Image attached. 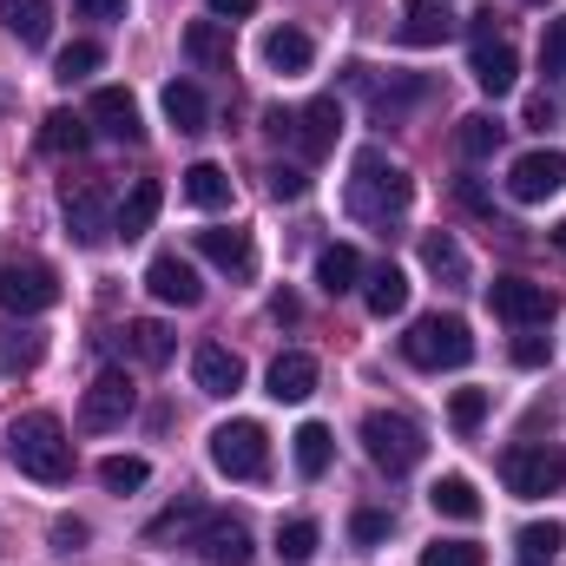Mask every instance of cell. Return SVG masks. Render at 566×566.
<instances>
[{
  "instance_id": "obj_20",
  "label": "cell",
  "mask_w": 566,
  "mask_h": 566,
  "mask_svg": "<svg viewBox=\"0 0 566 566\" xmlns=\"http://www.w3.org/2000/svg\"><path fill=\"white\" fill-rule=\"evenodd\" d=\"M0 27L20 46H46L53 40V0H0Z\"/></svg>"
},
{
  "instance_id": "obj_32",
  "label": "cell",
  "mask_w": 566,
  "mask_h": 566,
  "mask_svg": "<svg viewBox=\"0 0 566 566\" xmlns=\"http://www.w3.org/2000/svg\"><path fill=\"white\" fill-rule=\"evenodd\" d=\"M290 441H296V474H303V481H323V474H329V454H336L329 428H323V422H303Z\"/></svg>"
},
{
  "instance_id": "obj_48",
  "label": "cell",
  "mask_w": 566,
  "mask_h": 566,
  "mask_svg": "<svg viewBox=\"0 0 566 566\" xmlns=\"http://www.w3.org/2000/svg\"><path fill=\"white\" fill-rule=\"evenodd\" d=\"M547 119H560V99H554V93H534V99H527V126L547 133Z\"/></svg>"
},
{
  "instance_id": "obj_40",
  "label": "cell",
  "mask_w": 566,
  "mask_h": 566,
  "mask_svg": "<svg viewBox=\"0 0 566 566\" xmlns=\"http://www.w3.org/2000/svg\"><path fill=\"white\" fill-rule=\"evenodd\" d=\"M422 566H488V547H474V541H434V547H422Z\"/></svg>"
},
{
  "instance_id": "obj_14",
  "label": "cell",
  "mask_w": 566,
  "mask_h": 566,
  "mask_svg": "<svg viewBox=\"0 0 566 566\" xmlns=\"http://www.w3.org/2000/svg\"><path fill=\"white\" fill-rule=\"evenodd\" d=\"M86 119H93L106 139H119V145H139V139H145L139 99H133L126 86H99V93H93V106H86Z\"/></svg>"
},
{
  "instance_id": "obj_12",
  "label": "cell",
  "mask_w": 566,
  "mask_h": 566,
  "mask_svg": "<svg viewBox=\"0 0 566 566\" xmlns=\"http://www.w3.org/2000/svg\"><path fill=\"white\" fill-rule=\"evenodd\" d=\"M566 185V151H521L514 158V171H507V191H514V205H547L554 191Z\"/></svg>"
},
{
  "instance_id": "obj_7",
  "label": "cell",
  "mask_w": 566,
  "mask_h": 566,
  "mask_svg": "<svg viewBox=\"0 0 566 566\" xmlns=\"http://www.w3.org/2000/svg\"><path fill=\"white\" fill-rule=\"evenodd\" d=\"M53 303H60L53 264H40V258H7V264H0V310H7V316H40V310H53Z\"/></svg>"
},
{
  "instance_id": "obj_45",
  "label": "cell",
  "mask_w": 566,
  "mask_h": 566,
  "mask_svg": "<svg viewBox=\"0 0 566 566\" xmlns=\"http://www.w3.org/2000/svg\"><path fill=\"white\" fill-rule=\"evenodd\" d=\"M264 178H271V198H283V205H296V198L310 191V178H303V165H271Z\"/></svg>"
},
{
  "instance_id": "obj_6",
  "label": "cell",
  "mask_w": 566,
  "mask_h": 566,
  "mask_svg": "<svg viewBox=\"0 0 566 566\" xmlns=\"http://www.w3.org/2000/svg\"><path fill=\"white\" fill-rule=\"evenodd\" d=\"M501 481L514 501H547L566 488V448H541V441H521L501 454Z\"/></svg>"
},
{
  "instance_id": "obj_51",
  "label": "cell",
  "mask_w": 566,
  "mask_h": 566,
  "mask_svg": "<svg viewBox=\"0 0 566 566\" xmlns=\"http://www.w3.org/2000/svg\"><path fill=\"white\" fill-rule=\"evenodd\" d=\"M271 316H277V323H296V296H290V290H283V296H271Z\"/></svg>"
},
{
  "instance_id": "obj_43",
  "label": "cell",
  "mask_w": 566,
  "mask_h": 566,
  "mask_svg": "<svg viewBox=\"0 0 566 566\" xmlns=\"http://www.w3.org/2000/svg\"><path fill=\"white\" fill-rule=\"evenodd\" d=\"M541 73H554V80L566 73V13H554L541 33Z\"/></svg>"
},
{
  "instance_id": "obj_44",
  "label": "cell",
  "mask_w": 566,
  "mask_h": 566,
  "mask_svg": "<svg viewBox=\"0 0 566 566\" xmlns=\"http://www.w3.org/2000/svg\"><path fill=\"white\" fill-rule=\"evenodd\" d=\"M349 541H356V547H382V541H389V514H382V507H356Z\"/></svg>"
},
{
  "instance_id": "obj_39",
  "label": "cell",
  "mask_w": 566,
  "mask_h": 566,
  "mask_svg": "<svg viewBox=\"0 0 566 566\" xmlns=\"http://www.w3.org/2000/svg\"><path fill=\"white\" fill-rule=\"evenodd\" d=\"M560 547H566L560 521H534V527H521V560H554Z\"/></svg>"
},
{
  "instance_id": "obj_3",
  "label": "cell",
  "mask_w": 566,
  "mask_h": 566,
  "mask_svg": "<svg viewBox=\"0 0 566 566\" xmlns=\"http://www.w3.org/2000/svg\"><path fill=\"white\" fill-rule=\"evenodd\" d=\"M402 356L416 363V369H461L468 356H474V329L461 323V316H416L409 323V336H402Z\"/></svg>"
},
{
  "instance_id": "obj_2",
  "label": "cell",
  "mask_w": 566,
  "mask_h": 566,
  "mask_svg": "<svg viewBox=\"0 0 566 566\" xmlns=\"http://www.w3.org/2000/svg\"><path fill=\"white\" fill-rule=\"evenodd\" d=\"M7 454L40 488H66L73 481V441H66L60 416H46V409H33V416H20V422L7 428Z\"/></svg>"
},
{
  "instance_id": "obj_34",
  "label": "cell",
  "mask_w": 566,
  "mask_h": 566,
  "mask_svg": "<svg viewBox=\"0 0 566 566\" xmlns=\"http://www.w3.org/2000/svg\"><path fill=\"white\" fill-rule=\"evenodd\" d=\"M501 133H507V126H501L494 113H468V119L454 126V151H461V158H494Z\"/></svg>"
},
{
  "instance_id": "obj_42",
  "label": "cell",
  "mask_w": 566,
  "mask_h": 566,
  "mask_svg": "<svg viewBox=\"0 0 566 566\" xmlns=\"http://www.w3.org/2000/svg\"><path fill=\"white\" fill-rule=\"evenodd\" d=\"M198 521H205V507H198V501H178V507H165V514L145 527V541H171L178 527H198Z\"/></svg>"
},
{
  "instance_id": "obj_38",
  "label": "cell",
  "mask_w": 566,
  "mask_h": 566,
  "mask_svg": "<svg viewBox=\"0 0 566 566\" xmlns=\"http://www.w3.org/2000/svg\"><path fill=\"white\" fill-rule=\"evenodd\" d=\"M316 547H323V527H316V521H283V527H277V554H283V560L303 566Z\"/></svg>"
},
{
  "instance_id": "obj_33",
  "label": "cell",
  "mask_w": 566,
  "mask_h": 566,
  "mask_svg": "<svg viewBox=\"0 0 566 566\" xmlns=\"http://www.w3.org/2000/svg\"><path fill=\"white\" fill-rule=\"evenodd\" d=\"M165 119H171L178 133H205L211 106H205V93H198L191 80H171V86H165Z\"/></svg>"
},
{
  "instance_id": "obj_30",
  "label": "cell",
  "mask_w": 566,
  "mask_h": 566,
  "mask_svg": "<svg viewBox=\"0 0 566 566\" xmlns=\"http://www.w3.org/2000/svg\"><path fill=\"white\" fill-rule=\"evenodd\" d=\"M363 303H369V316H402L409 310V277L396 264H376L369 283H363Z\"/></svg>"
},
{
  "instance_id": "obj_10",
  "label": "cell",
  "mask_w": 566,
  "mask_h": 566,
  "mask_svg": "<svg viewBox=\"0 0 566 566\" xmlns=\"http://www.w3.org/2000/svg\"><path fill=\"white\" fill-rule=\"evenodd\" d=\"M133 382H126V369H99L93 376V389L80 396V428H93V434H113V428H126L133 416Z\"/></svg>"
},
{
  "instance_id": "obj_23",
  "label": "cell",
  "mask_w": 566,
  "mask_h": 566,
  "mask_svg": "<svg viewBox=\"0 0 566 566\" xmlns=\"http://www.w3.org/2000/svg\"><path fill=\"white\" fill-rule=\"evenodd\" d=\"M185 53H191L205 73H231V27H224V20H191V27H185Z\"/></svg>"
},
{
  "instance_id": "obj_26",
  "label": "cell",
  "mask_w": 566,
  "mask_h": 566,
  "mask_svg": "<svg viewBox=\"0 0 566 566\" xmlns=\"http://www.w3.org/2000/svg\"><path fill=\"white\" fill-rule=\"evenodd\" d=\"M428 507H434L441 521H481V494H474L468 474H441V481L428 488Z\"/></svg>"
},
{
  "instance_id": "obj_15",
  "label": "cell",
  "mask_w": 566,
  "mask_h": 566,
  "mask_svg": "<svg viewBox=\"0 0 566 566\" xmlns=\"http://www.w3.org/2000/svg\"><path fill=\"white\" fill-rule=\"evenodd\" d=\"M336 133H343V106L323 93V99H310L296 119H290V139L303 145V158H329L336 151Z\"/></svg>"
},
{
  "instance_id": "obj_9",
  "label": "cell",
  "mask_w": 566,
  "mask_h": 566,
  "mask_svg": "<svg viewBox=\"0 0 566 566\" xmlns=\"http://www.w3.org/2000/svg\"><path fill=\"white\" fill-rule=\"evenodd\" d=\"M488 303H494V316L514 323V329H541V323L560 310V296L534 277H494L488 283Z\"/></svg>"
},
{
  "instance_id": "obj_16",
  "label": "cell",
  "mask_w": 566,
  "mask_h": 566,
  "mask_svg": "<svg viewBox=\"0 0 566 566\" xmlns=\"http://www.w3.org/2000/svg\"><path fill=\"white\" fill-rule=\"evenodd\" d=\"M468 73H474V86L488 93V99H501V93H514V73H521V60H514V46L507 40H474V60H468Z\"/></svg>"
},
{
  "instance_id": "obj_24",
  "label": "cell",
  "mask_w": 566,
  "mask_h": 566,
  "mask_svg": "<svg viewBox=\"0 0 566 566\" xmlns=\"http://www.w3.org/2000/svg\"><path fill=\"white\" fill-rule=\"evenodd\" d=\"M126 349L139 356L145 369H165L171 349H178V336H171V323H158V316H133V323H126Z\"/></svg>"
},
{
  "instance_id": "obj_52",
  "label": "cell",
  "mask_w": 566,
  "mask_h": 566,
  "mask_svg": "<svg viewBox=\"0 0 566 566\" xmlns=\"http://www.w3.org/2000/svg\"><path fill=\"white\" fill-rule=\"evenodd\" d=\"M554 251H560V258H566V218H560V224H554Z\"/></svg>"
},
{
  "instance_id": "obj_28",
  "label": "cell",
  "mask_w": 566,
  "mask_h": 566,
  "mask_svg": "<svg viewBox=\"0 0 566 566\" xmlns=\"http://www.w3.org/2000/svg\"><path fill=\"white\" fill-rule=\"evenodd\" d=\"M363 283V258L349 251V244H323V258H316V290L323 296H349Z\"/></svg>"
},
{
  "instance_id": "obj_18",
  "label": "cell",
  "mask_w": 566,
  "mask_h": 566,
  "mask_svg": "<svg viewBox=\"0 0 566 566\" xmlns=\"http://www.w3.org/2000/svg\"><path fill=\"white\" fill-rule=\"evenodd\" d=\"M454 13L441 7V0H402V46H441V40H454Z\"/></svg>"
},
{
  "instance_id": "obj_35",
  "label": "cell",
  "mask_w": 566,
  "mask_h": 566,
  "mask_svg": "<svg viewBox=\"0 0 566 566\" xmlns=\"http://www.w3.org/2000/svg\"><path fill=\"white\" fill-rule=\"evenodd\" d=\"M99 481H106L113 494H133V488L151 481V461H145V454H106V461H99Z\"/></svg>"
},
{
  "instance_id": "obj_49",
  "label": "cell",
  "mask_w": 566,
  "mask_h": 566,
  "mask_svg": "<svg viewBox=\"0 0 566 566\" xmlns=\"http://www.w3.org/2000/svg\"><path fill=\"white\" fill-rule=\"evenodd\" d=\"M514 363H521V369H541V363H547V336H521V343H514Z\"/></svg>"
},
{
  "instance_id": "obj_4",
  "label": "cell",
  "mask_w": 566,
  "mask_h": 566,
  "mask_svg": "<svg viewBox=\"0 0 566 566\" xmlns=\"http://www.w3.org/2000/svg\"><path fill=\"white\" fill-rule=\"evenodd\" d=\"M363 448H369V461H376L382 474H409L428 454V434L409 422V416H396V409H369V416H363Z\"/></svg>"
},
{
  "instance_id": "obj_19",
  "label": "cell",
  "mask_w": 566,
  "mask_h": 566,
  "mask_svg": "<svg viewBox=\"0 0 566 566\" xmlns=\"http://www.w3.org/2000/svg\"><path fill=\"white\" fill-rule=\"evenodd\" d=\"M198 251H205L224 277H251V271H258V244H251V231H198Z\"/></svg>"
},
{
  "instance_id": "obj_31",
  "label": "cell",
  "mask_w": 566,
  "mask_h": 566,
  "mask_svg": "<svg viewBox=\"0 0 566 566\" xmlns=\"http://www.w3.org/2000/svg\"><path fill=\"white\" fill-rule=\"evenodd\" d=\"M422 264H428V277L454 283V290L468 283V251H461L448 231H428V238H422Z\"/></svg>"
},
{
  "instance_id": "obj_13",
  "label": "cell",
  "mask_w": 566,
  "mask_h": 566,
  "mask_svg": "<svg viewBox=\"0 0 566 566\" xmlns=\"http://www.w3.org/2000/svg\"><path fill=\"white\" fill-rule=\"evenodd\" d=\"M145 290H151L158 303H171V310H198V303H205V283H198V271H191L178 251H158V258L145 264Z\"/></svg>"
},
{
  "instance_id": "obj_22",
  "label": "cell",
  "mask_w": 566,
  "mask_h": 566,
  "mask_svg": "<svg viewBox=\"0 0 566 566\" xmlns=\"http://www.w3.org/2000/svg\"><path fill=\"white\" fill-rule=\"evenodd\" d=\"M86 145H93V119H86V113H66V106H60V113L40 119V151H53V158H80Z\"/></svg>"
},
{
  "instance_id": "obj_47",
  "label": "cell",
  "mask_w": 566,
  "mask_h": 566,
  "mask_svg": "<svg viewBox=\"0 0 566 566\" xmlns=\"http://www.w3.org/2000/svg\"><path fill=\"white\" fill-rule=\"evenodd\" d=\"M133 0H80V20H126Z\"/></svg>"
},
{
  "instance_id": "obj_11",
  "label": "cell",
  "mask_w": 566,
  "mask_h": 566,
  "mask_svg": "<svg viewBox=\"0 0 566 566\" xmlns=\"http://www.w3.org/2000/svg\"><path fill=\"white\" fill-rule=\"evenodd\" d=\"M191 547H198V560L205 566H251V527L238 521V514H205L198 521V534H191Z\"/></svg>"
},
{
  "instance_id": "obj_25",
  "label": "cell",
  "mask_w": 566,
  "mask_h": 566,
  "mask_svg": "<svg viewBox=\"0 0 566 566\" xmlns=\"http://www.w3.org/2000/svg\"><path fill=\"white\" fill-rule=\"evenodd\" d=\"M158 205H165V191H158V178H139V185L126 191V205L113 211V224H119V238H126V244L151 231V218H158Z\"/></svg>"
},
{
  "instance_id": "obj_41",
  "label": "cell",
  "mask_w": 566,
  "mask_h": 566,
  "mask_svg": "<svg viewBox=\"0 0 566 566\" xmlns=\"http://www.w3.org/2000/svg\"><path fill=\"white\" fill-rule=\"evenodd\" d=\"M448 422L461 428V434H474V428L488 422V389H454V402H448Z\"/></svg>"
},
{
  "instance_id": "obj_54",
  "label": "cell",
  "mask_w": 566,
  "mask_h": 566,
  "mask_svg": "<svg viewBox=\"0 0 566 566\" xmlns=\"http://www.w3.org/2000/svg\"><path fill=\"white\" fill-rule=\"evenodd\" d=\"M534 7H541V0H534Z\"/></svg>"
},
{
  "instance_id": "obj_17",
  "label": "cell",
  "mask_w": 566,
  "mask_h": 566,
  "mask_svg": "<svg viewBox=\"0 0 566 566\" xmlns=\"http://www.w3.org/2000/svg\"><path fill=\"white\" fill-rule=\"evenodd\" d=\"M191 382H198L205 396H238V389H244V363H238L224 343H198V349H191Z\"/></svg>"
},
{
  "instance_id": "obj_27",
  "label": "cell",
  "mask_w": 566,
  "mask_h": 566,
  "mask_svg": "<svg viewBox=\"0 0 566 566\" xmlns=\"http://www.w3.org/2000/svg\"><path fill=\"white\" fill-rule=\"evenodd\" d=\"M264 60H271L277 73H310L316 40H310L303 27H271V33H264Z\"/></svg>"
},
{
  "instance_id": "obj_21",
  "label": "cell",
  "mask_w": 566,
  "mask_h": 566,
  "mask_svg": "<svg viewBox=\"0 0 566 566\" xmlns=\"http://www.w3.org/2000/svg\"><path fill=\"white\" fill-rule=\"evenodd\" d=\"M271 396L277 402H310L316 396V356H303V349H283L277 363H271Z\"/></svg>"
},
{
  "instance_id": "obj_37",
  "label": "cell",
  "mask_w": 566,
  "mask_h": 566,
  "mask_svg": "<svg viewBox=\"0 0 566 566\" xmlns=\"http://www.w3.org/2000/svg\"><path fill=\"white\" fill-rule=\"evenodd\" d=\"M99 60H106V53H99V40H73V46H60V60H53V80H66V86H73V80L99 73Z\"/></svg>"
},
{
  "instance_id": "obj_5",
  "label": "cell",
  "mask_w": 566,
  "mask_h": 566,
  "mask_svg": "<svg viewBox=\"0 0 566 566\" xmlns=\"http://www.w3.org/2000/svg\"><path fill=\"white\" fill-rule=\"evenodd\" d=\"M211 468L224 474V481H264L271 474V434L264 422H224L211 428Z\"/></svg>"
},
{
  "instance_id": "obj_8",
  "label": "cell",
  "mask_w": 566,
  "mask_h": 566,
  "mask_svg": "<svg viewBox=\"0 0 566 566\" xmlns=\"http://www.w3.org/2000/svg\"><path fill=\"white\" fill-rule=\"evenodd\" d=\"M60 211H66V238H73L80 251H99V244H113V238H119V224H113V211H119V205H106V191H99V185H66Z\"/></svg>"
},
{
  "instance_id": "obj_53",
  "label": "cell",
  "mask_w": 566,
  "mask_h": 566,
  "mask_svg": "<svg viewBox=\"0 0 566 566\" xmlns=\"http://www.w3.org/2000/svg\"><path fill=\"white\" fill-rule=\"evenodd\" d=\"M527 566H554V560H527Z\"/></svg>"
},
{
  "instance_id": "obj_50",
  "label": "cell",
  "mask_w": 566,
  "mask_h": 566,
  "mask_svg": "<svg viewBox=\"0 0 566 566\" xmlns=\"http://www.w3.org/2000/svg\"><path fill=\"white\" fill-rule=\"evenodd\" d=\"M211 13L231 27V20H244V13H258V0H211Z\"/></svg>"
},
{
  "instance_id": "obj_46",
  "label": "cell",
  "mask_w": 566,
  "mask_h": 566,
  "mask_svg": "<svg viewBox=\"0 0 566 566\" xmlns=\"http://www.w3.org/2000/svg\"><path fill=\"white\" fill-rule=\"evenodd\" d=\"M86 541H93V527H86V521H53V547H60V554H80Z\"/></svg>"
},
{
  "instance_id": "obj_1",
  "label": "cell",
  "mask_w": 566,
  "mask_h": 566,
  "mask_svg": "<svg viewBox=\"0 0 566 566\" xmlns=\"http://www.w3.org/2000/svg\"><path fill=\"white\" fill-rule=\"evenodd\" d=\"M409 198H416V178H409L389 151L363 145L356 165H349V218H363V224H389V218L409 211Z\"/></svg>"
},
{
  "instance_id": "obj_36",
  "label": "cell",
  "mask_w": 566,
  "mask_h": 566,
  "mask_svg": "<svg viewBox=\"0 0 566 566\" xmlns=\"http://www.w3.org/2000/svg\"><path fill=\"white\" fill-rule=\"evenodd\" d=\"M40 356H46V336H40V329H7V336H0V369H7V376H13V369H33Z\"/></svg>"
},
{
  "instance_id": "obj_29",
  "label": "cell",
  "mask_w": 566,
  "mask_h": 566,
  "mask_svg": "<svg viewBox=\"0 0 566 566\" xmlns=\"http://www.w3.org/2000/svg\"><path fill=\"white\" fill-rule=\"evenodd\" d=\"M185 198H191L198 211H224V205H231V171L211 165V158H198V165L185 171Z\"/></svg>"
}]
</instances>
